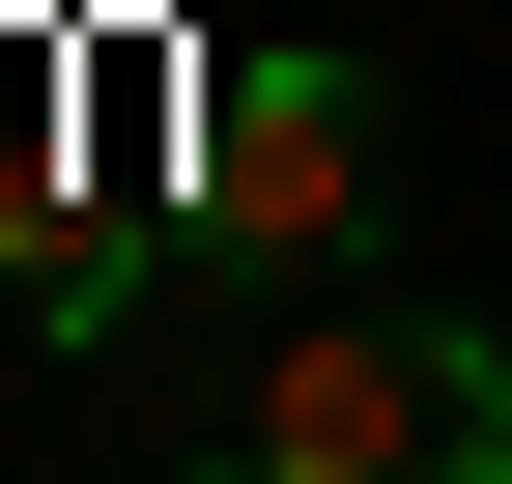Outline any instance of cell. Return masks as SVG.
Wrapping results in <instances>:
<instances>
[{"instance_id": "obj_1", "label": "cell", "mask_w": 512, "mask_h": 484, "mask_svg": "<svg viewBox=\"0 0 512 484\" xmlns=\"http://www.w3.org/2000/svg\"><path fill=\"white\" fill-rule=\"evenodd\" d=\"M256 456L285 484H512V342H456V314H285Z\"/></svg>"}, {"instance_id": "obj_2", "label": "cell", "mask_w": 512, "mask_h": 484, "mask_svg": "<svg viewBox=\"0 0 512 484\" xmlns=\"http://www.w3.org/2000/svg\"><path fill=\"white\" fill-rule=\"evenodd\" d=\"M171 200L228 257H342L370 228V57H200L171 86Z\"/></svg>"}]
</instances>
